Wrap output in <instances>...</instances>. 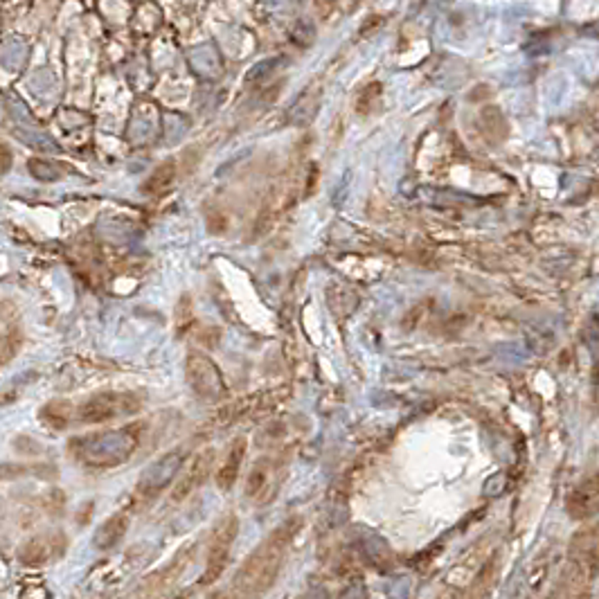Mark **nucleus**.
Returning <instances> with one entry per match:
<instances>
[{
    "label": "nucleus",
    "mask_w": 599,
    "mask_h": 599,
    "mask_svg": "<svg viewBox=\"0 0 599 599\" xmlns=\"http://www.w3.org/2000/svg\"><path fill=\"white\" fill-rule=\"evenodd\" d=\"M297 527H300V518H291L284 525H280L262 546H257V550L248 556L244 565L239 568V573L235 575L232 586L239 595H260L273 586L282 570L284 554H287V548L293 534L297 532Z\"/></svg>",
    "instance_id": "f257e3e1"
},
{
    "label": "nucleus",
    "mask_w": 599,
    "mask_h": 599,
    "mask_svg": "<svg viewBox=\"0 0 599 599\" xmlns=\"http://www.w3.org/2000/svg\"><path fill=\"white\" fill-rule=\"evenodd\" d=\"M239 532V521L235 513H225V516L217 523V527L212 530L210 546H208V561H205V575L201 577L203 586L217 581L230 559V550Z\"/></svg>",
    "instance_id": "f03ea898"
},
{
    "label": "nucleus",
    "mask_w": 599,
    "mask_h": 599,
    "mask_svg": "<svg viewBox=\"0 0 599 599\" xmlns=\"http://www.w3.org/2000/svg\"><path fill=\"white\" fill-rule=\"evenodd\" d=\"M188 381L192 383L194 392L205 396V399L221 396L223 388H225L217 365H214L203 354H192L188 359Z\"/></svg>",
    "instance_id": "7ed1b4c3"
},
{
    "label": "nucleus",
    "mask_w": 599,
    "mask_h": 599,
    "mask_svg": "<svg viewBox=\"0 0 599 599\" xmlns=\"http://www.w3.org/2000/svg\"><path fill=\"white\" fill-rule=\"evenodd\" d=\"M214 464V449H203L198 455H194V460L190 462V466L185 469V473L178 478L174 491H171V498L176 503L185 501L194 489H198L205 482V478L210 476V469Z\"/></svg>",
    "instance_id": "20e7f679"
},
{
    "label": "nucleus",
    "mask_w": 599,
    "mask_h": 599,
    "mask_svg": "<svg viewBox=\"0 0 599 599\" xmlns=\"http://www.w3.org/2000/svg\"><path fill=\"white\" fill-rule=\"evenodd\" d=\"M120 401H122V396H118V394H97L81 406L79 417H81V421H88V424L108 421L116 417L118 412H122Z\"/></svg>",
    "instance_id": "39448f33"
},
{
    "label": "nucleus",
    "mask_w": 599,
    "mask_h": 599,
    "mask_svg": "<svg viewBox=\"0 0 599 599\" xmlns=\"http://www.w3.org/2000/svg\"><path fill=\"white\" fill-rule=\"evenodd\" d=\"M63 538L56 534H48V536H39L27 541L25 548L21 550V561L30 563V565H41L50 561L54 554H59L63 548Z\"/></svg>",
    "instance_id": "423d86ee"
},
{
    "label": "nucleus",
    "mask_w": 599,
    "mask_h": 599,
    "mask_svg": "<svg viewBox=\"0 0 599 599\" xmlns=\"http://www.w3.org/2000/svg\"><path fill=\"white\" fill-rule=\"evenodd\" d=\"M565 507L573 518H590L597 507V480L583 482L568 496Z\"/></svg>",
    "instance_id": "0eeeda50"
},
{
    "label": "nucleus",
    "mask_w": 599,
    "mask_h": 599,
    "mask_svg": "<svg viewBox=\"0 0 599 599\" xmlns=\"http://www.w3.org/2000/svg\"><path fill=\"white\" fill-rule=\"evenodd\" d=\"M244 455H246V439L237 437L225 455V462L221 464L219 473H217L219 489H232V484L239 478V469H241V462H244Z\"/></svg>",
    "instance_id": "6e6552de"
},
{
    "label": "nucleus",
    "mask_w": 599,
    "mask_h": 599,
    "mask_svg": "<svg viewBox=\"0 0 599 599\" xmlns=\"http://www.w3.org/2000/svg\"><path fill=\"white\" fill-rule=\"evenodd\" d=\"M30 59V43L23 36H9L0 43V66L7 70H23V66Z\"/></svg>",
    "instance_id": "1a4fd4ad"
},
{
    "label": "nucleus",
    "mask_w": 599,
    "mask_h": 599,
    "mask_svg": "<svg viewBox=\"0 0 599 599\" xmlns=\"http://www.w3.org/2000/svg\"><path fill=\"white\" fill-rule=\"evenodd\" d=\"M128 527V518L126 513H116V516H111L108 521H104V525L99 527L97 534H95V546L99 550H108L113 546H118V541L124 536Z\"/></svg>",
    "instance_id": "9d476101"
},
{
    "label": "nucleus",
    "mask_w": 599,
    "mask_h": 599,
    "mask_svg": "<svg viewBox=\"0 0 599 599\" xmlns=\"http://www.w3.org/2000/svg\"><path fill=\"white\" fill-rule=\"evenodd\" d=\"M188 554H190V550L185 548L174 561H171L165 570H160V573H155L147 583H145V593H158V590H163V588H167L169 583H174L176 581V577L183 573V565L188 563Z\"/></svg>",
    "instance_id": "9b49d317"
},
{
    "label": "nucleus",
    "mask_w": 599,
    "mask_h": 599,
    "mask_svg": "<svg viewBox=\"0 0 599 599\" xmlns=\"http://www.w3.org/2000/svg\"><path fill=\"white\" fill-rule=\"evenodd\" d=\"M174 176H176L174 163H163V165L147 178V183L142 185V190H145L147 194H163V192L169 190V185L174 183Z\"/></svg>",
    "instance_id": "f8f14e48"
},
{
    "label": "nucleus",
    "mask_w": 599,
    "mask_h": 599,
    "mask_svg": "<svg viewBox=\"0 0 599 599\" xmlns=\"http://www.w3.org/2000/svg\"><path fill=\"white\" fill-rule=\"evenodd\" d=\"M266 478H268L266 464H257V466L250 471V476H248V480H246V493H248V498H255L257 493H262L264 484H266Z\"/></svg>",
    "instance_id": "ddd939ff"
},
{
    "label": "nucleus",
    "mask_w": 599,
    "mask_h": 599,
    "mask_svg": "<svg viewBox=\"0 0 599 599\" xmlns=\"http://www.w3.org/2000/svg\"><path fill=\"white\" fill-rule=\"evenodd\" d=\"M192 322V300L188 295H183V300L178 302V332L185 329V324Z\"/></svg>",
    "instance_id": "4468645a"
},
{
    "label": "nucleus",
    "mask_w": 599,
    "mask_h": 599,
    "mask_svg": "<svg viewBox=\"0 0 599 599\" xmlns=\"http://www.w3.org/2000/svg\"><path fill=\"white\" fill-rule=\"evenodd\" d=\"M14 349H16V340H14L11 336H0V365L11 359Z\"/></svg>",
    "instance_id": "2eb2a0df"
}]
</instances>
